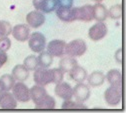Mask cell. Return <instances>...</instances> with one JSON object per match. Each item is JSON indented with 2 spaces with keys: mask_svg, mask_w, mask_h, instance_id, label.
<instances>
[{
  "mask_svg": "<svg viewBox=\"0 0 126 113\" xmlns=\"http://www.w3.org/2000/svg\"><path fill=\"white\" fill-rule=\"evenodd\" d=\"M87 49V45L82 39H75L70 41L65 46V54L70 57H79L82 56Z\"/></svg>",
  "mask_w": 126,
  "mask_h": 113,
  "instance_id": "6da1fadb",
  "label": "cell"
},
{
  "mask_svg": "<svg viewBox=\"0 0 126 113\" xmlns=\"http://www.w3.org/2000/svg\"><path fill=\"white\" fill-rule=\"evenodd\" d=\"M122 87H116V86H110L108 87L104 92V99L107 104L110 106H116L120 103L122 99Z\"/></svg>",
  "mask_w": 126,
  "mask_h": 113,
  "instance_id": "7a4b0ae2",
  "label": "cell"
},
{
  "mask_svg": "<svg viewBox=\"0 0 126 113\" xmlns=\"http://www.w3.org/2000/svg\"><path fill=\"white\" fill-rule=\"evenodd\" d=\"M28 45L34 53H39L45 49L46 38L40 32H34L28 38Z\"/></svg>",
  "mask_w": 126,
  "mask_h": 113,
  "instance_id": "3957f363",
  "label": "cell"
},
{
  "mask_svg": "<svg viewBox=\"0 0 126 113\" xmlns=\"http://www.w3.org/2000/svg\"><path fill=\"white\" fill-rule=\"evenodd\" d=\"M73 20H81L84 22H90L93 20V8L91 5H85L82 7L72 8Z\"/></svg>",
  "mask_w": 126,
  "mask_h": 113,
  "instance_id": "277c9868",
  "label": "cell"
},
{
  "mask_svg": "<svg viewBox=\"0 0 126 113\" xmlns=\"http://www.w3.org/2000/svg\"><path fill=\"white\" fill-rule=\"evenodd\" d=\"M11 90H12L13 96L17 101H19V102H28L30 100L29 88L22 81H18L17 83H14Z\"/></svg>",
  "mask_w": 126,
  "mask_h": 113,
  "instance_id": "5b68a950",
  "label": "cell"
},
{
  "mask_svg": "<svg viewBox=\"0 0 126 113\" xmlns=\"http://www.w3.org/2000/svg\"><path fill=\"white\" fill-rule=\"evenodd\" d=\"M33 79L37 85L46 86L49 83H52V70L47 68H36L34 72Z\"/></svg>",
  "mask_w": 126,
  "mask_h": 113,
  "instance_id": "8992f818",
  "label": "cell"
},
{
  "mask_svg": "<svg viewBox=\"0 0 126 113\" xmlns=\"http://www.w3.org/2000/svg\"><path fill=\"white\" fill-rule=\"evenodd\" d=\"M108 32L107 26L103 21H97L93 26L90 27L88 31V37L92 41H99L103 39Z\"/></svg>",
  "mask_w": 126,
  "mask_h": 113,
  "instance_id": "52a82bcc",
  "label": "cell"
},
{
  "mask_svg": "<svg viewBox=\"0 0 126 113\" xmlns=\"http://www.w3.org/2000/svg\"><path fill=\"white\" fill-rule=\"evenodd\" d=\"M66 42L59 39L51 40L47 44V52L53 57H61L65 54Z\"/></svg>",
  "mask_w": 126,
  "mask_h": 113,
  "instance_id": "ba28073f",
  "label": "cell"
},
{
  "mask_svg": "<svg viewBox=\"0 0 126 113\" xmlns=\"http://www.w3.org/2000/svg\"><path fill=\"white\" fill-rule=\"evenodd\" d=\"M17 107V100L9 91L0 93V108L4 110H11Z\"/></svg>",
  "mask_w": 126,
  "mask_h": 113,
  "instance_id": "9c48e42d",
  "label": "cell"
},
{
  "mask_svg": "<svg viewBox=\"0 0 126 113\" xmlns=\"http://www.w3.org/2000/svg\"><path fill=\"white\" fill-rule=\"evenodd\" d=\"M33 6L42 13H50L57 8L56 0H33Z\"/></svg>",
  "mask_w": 126,
  "mask_h": 113,
  "instance_id": "30bf717a",
  "label": "cell"
},
{
  "mask_svg": "<svg viewBox=\"0 0 126 113\" xmlns=\"http://www.w3.org/2000/svg\"><path fill=\"white\" fill-rule=\"evenodd\" d=\"M26 22L27 24L32 27V28H38L42 26L45 22V16L42 12L36 10V11H31L26 16Z\"/></svg>",
  "mask_w": 126,
  "mask_h": 113,
  "instance_id": "8fae6325",
  "label": "cell"
},
{
  "mask_svg": "<svg viewBox=\"0 0 126 113\" xmlns=\"http://www.w3.org/2000/svg\"><path fill=\"white\" fill-rule=\"evenodd\" d=\"M11 33L16 40H18L20 42H25L29 38L30 28L27 24H18L12 28Z\"/></svg>",
  "mask_w": 126,
  "mask_h": 113,
  "instance_id": "7c38bea8",
  "label": "cell"
},
{
  "mask_svg": "<svg viewBox=\"0 0 126 113\" xmlns=\"http://www.w3.org/2000/svg\"><path fill=\"white\" fill-rule=\"evenodd\" d=\"M55 94L59 96L60 98L68 100L73 97V88L70 86L69 83L67 82H59L55 86Z\"/></svg>",
  "mask_w": 126,
  "mask_h": 113,
  "instance_id": "4fadbf2b",
  "label": "cell"
},
{
  "mask_svg": "<svg viewBox=\"0 0 126 113\" xmlns=\"http://www.w3.org/2000/svg\"><path fill=\"white\" fill-rule=\"evenodd\" d=\"M73 96L78 102H84L88 100L90 96V89L89 87L84 84L83 82L78 83L74 88H73Z\"/></svg>",
  "mask_w": 126,
  "mask_h": 113,
  "instance_id": "5bb4252c",
  "label": "cell"
},
{
  "mask_svg": "<svg viewBox=\"0 0 126 113\" xmlns=\"http://www.w3.org/2000/svg\"><path fill=\"white\" fill-rule=\"evenodd\" d=\"M29 91H30V99H32L35 105L40 103L47 95L45 88H43V86H40V85L32 86L29 89Z\"/></svg>",
  "mask_w": 126,
  "mask_h": 113,
  "instance_id": "9a60e30c",
  "label": "cell"
},
{
  "mask_svg": "<svg viewBox=\"0 0 126 113\" xmlns=\"http://www.w3.org/2000/svg\"><path fill=\"white\" fill-rule=\"evenodd\" d=\"M105 78L107 79V81L109 82L110 85L116 86V87H122V74L119 70L117 69H111L109 70L108 73L106 74Z\"/></svg>",
  "mask_w": 126,
  "mask_h": 113,
  "instance_id": "2e32d148",
  "label": "cell"
},
{
  "mask_svg": "<svg viewBox=\"0 0 126 113\" xmlns=\"http://www.w3.org/2000/svg\"><path fill=\"white\" fill-rule=\"evenodd\" d=\"M12 76L15 80H17V81H24L29 76V70L23 64H19V65H16L13 68Z\"/></svg>",
  "mask_w": 126,
  "mask_h": 113,
  "instance_id": "e0dca14e",
  "label": "cell"
},
{
  "mask_svg": "<svg viewBox=\"0 0 126 113\" xmlns=\"http://www.w3.org/2000/svg\"><path fill=\"white\" fill-rule=\"evenodd\" d=\"M92 8H93V19H95L96 21H104L107 18L108 12L103 4L96 3L95 5L92 6Z\"/></svg>",
  "mask_w": 126,
  "mask_h": 113,
  "instance_id": "ac0fdd59",
  "label": "cell"
},
{
  "mask_svg": "<svg viewBox=\"0 0 126 113\" xmlns=\"http://www.w3.org/2000/svg\"><path fill=\"white\" fill-rule=\"evenodd\" d=\"M87 81L90 86H93V87L100 86L105 81V75L101 71H94L88 76Z\"/></svg>",
  "mask_w": 126,
  "mask_h": 113,
  "instance_id": "d6986e66",
  "label": "cell"
},
{
  "mask_svg": "<svg viewBox=\"0 0 126 113\" xmlns=\"http://www.w3.org/2000/svg\"><path fill=\"white\" fill-rule=\"evenodd\" d=\"M60 69L63 71V72H70L73 68H75L77 65H78V63H77V60L74 58V57H64V58H62L60 60Z\"/></svg>",
  "mask_w": 126,
  "mask_h": 113,
  "instance_id": "ffe728a7",
  "label": "cell"
},
{
  "mask_svg": "<svg viewBox=\"0 0 126 113\" xmlns=\"http://www.w3.org/2000/svg\"><path fill=\"white\" fill-rule=\"evenodd\" d=\"M69 75H70V77L74 80V81L80 83V82H83L84 80L86 79V77H87V71L83 67L77 65L75 68H73L69 72Z\"/></svg>",
  "mask_w": 126,
  "mask_h": 113,
  "instance_id": "44dd1931",
  "label": "cell"
},
{
  "mask_svg": "<svg viewBox=\"0 0 126 113\" xmlns=\"http://www.w3.org/2000/svg\"><path fill=\"white\" fill-rule=\"evenodd\" d=\"M56 15L57 17L64 21V22H73V12H72V7L71 8H61L57 7L56 9Z\"/></svg>",
  "mask_w": 126,
  "mask_h": 113,
  "instance_id": "7402d4cb",
  "label": "cell"
},
{
  "mask_svg": "<svg viewBox=\"0 0 126 113\" xmlns=\"http://www.w3.org/2000/svg\"><path fill=\"white\" fill-rule=\"evenodd\" d=\"M37 61H38V66H40L42 68H48L53 63V56H51L48 52L41 51V52H39Z\"/></svg>",
  "mask_w": 126,
  "mask_h": 113,
  "instance_id": "603a6c76",
  "label": "cell"
},
{
  "mask_svg": "<svg viewBox=\"0 0 126 113\" xmlns=\"http://www.w3.org/2000/svg\"><path fill=\"white\" fill-rule=\"evenodd\" d=\"M56 107V102L55 99L51 96H49L48 94L46 95V97L38 104L35 105L36 109H54Z\"/></svg>",
  "mask_w": 126,
  "mask_h": 113,
  "instance_id": "cb8c5ba5",
  "label": "cell"
},
{
  "mask_svg": "<svg viewBox=\"0 0 126 113\" xmlns=\"http://www.w3.org/2000/svg\"><path fill=\"white\" fill-rule=\"evenodd\" d=\"M0 81L2 83V86L4 88V91H10L15 83V79L10 74H4L0 77Z\"/></svg>",
  "mask_w": 126,
  "mask_h": 113,
  "instance_id": "d4e9b609",
  "label": "cell"
},
{
  "mask_svg": "<svg viewBox=\"0 0 126 113\" xmlns=\"http://www.w3.org/2000/svg\"><path fill=\"white\" fill-rule=\"evenodd\" d=\"M108 12V16H110L112 19H120L123 15V9H122V5L120 4H116L110 7Z\"/></svg>",
  "mask_w": 126,
  "mask_h": 113,
  "instance_id": "484cf974",
  "label": "cell"
},
{
  "mask_svg": "<svg viewBox=\"0 0 126 113\" xmlns=\"http://www.w3.org/2000/svg\"><path fill=\"white\" fill-rule=\"evenodd\" d=\"M23 65L30 71V70H35L38 66V61H37V57L34 55H29L24 59Z\"/></svg>",
  "mask_w": 126,
  "mask_h": 113,
  "instance_id": "4316f807",
  "label": "cell"
},
{
  "mask_svg": "<svg viewBox=\"0 0 126 113\" xmlns=\"http://www.w3.org/2000/svg\"><path fill=\"white\" fill-rule=\"evenodd\" d=\"M61 108L62 109H87V107L83 105L82 102H78V101L74 102V101H71L70 99L65 100L63 102Z\"/></svg>",
  "mask_w": 126,
  "mask_h": 113,
  "instance_id": "83f0119b",
  "label": "cell"
},
{
  "mask_svg": "<svg viewBox=\"0 0 126 113\" xmlns=\"http://www.w3.org/2000/svg\"><path fill=\"white\" fill-rule=\"evenodd\" d=\"M12 32V27L9 22L0 20V37H6Z\"/></svg>",
  "mask_w": 126,
  "mask_h": 113,
  "instance_id": "f1b7e54d",
  "label": "cell"
},
{
  "mask_svg": "<svg viewBox=\"0 0 126 113\" xmlns=\"http://www.w3.org/2000/svg\"><path fill=\"white\" fill-rule=\"evenodd\" d=\"M52 70V83H59L63 80L64 77V72H63L60 68H53Z\"/></svg>",
  "mask_w": 126,
  "mask_h": 113,
  "instance_id": "f546056e",
  "label": "cell"
},
{
  "mask_svg": "<svg viewBox=\"0 0 126 113\" xmlns=\"http://www.w3.org/2000/svg\"><path fill=\"white\" fill-rule=\"evenodd\" d=\"M10 47H11V41L7 36L0 37V49L6 52L10 49Z\"/></svg>",
  "mask_w": 126,
  "mask_h": 113,
  "instance_id": "4dcf8cb0",
  "label": "cell"
},
{
  "mask_svg": "<svg viewBox=\"0 0 126 113\" xmlns=\"http://www.w3.org/2000/svg\"><path fill=\"white\" fill-rule=\"evenodd\" d=\"M57 7L61 8H71L73 5V0H56Z\"/></svg>",
  "mask_w": 126,
  "mask_h": 113,
  "instance_id": "1f68e13d",
  "label": "cell"
},
{
  "mask_svg": "<svg viewBox=\"0 0 126 113\" xmlns=\"http://www.w3.org/2000/svg\"><path fill=\"white\" fill-rule=\"evenodd\" d=\"M7 60H8V56H7L6 52L0 49V68L7 62Z\"/></svg>",
  "mask_w": 126,
  "mask_h": 113,
  "instance_id": "d6a6232c",
  "label": "cell"
},
{
  "mask_svg": "<svg viewBox=\"0 0 126 113\" xmlns=\"http://www.w3.org/2000/svg\"><path fill=\"white\" fill-rule=\"evenodd\" d=\"M122 54H123L122 48H119V49L116 51V53H115V59H116V61L118 63H122Z\"/></svg>",
  "mask_w": 126,
  "mask_h": 113,
  "instance_id": "836d02e7",
  "label": "cell"
},
{
  "mask_svg": "<svg viewBox=\"0 0 126 113\" xmlns=\"http://www.w3.org/2000/svg\"><path fill=\"white\" fill-rule=\"evenodd\" d=\"M4 91V88H3V86H2V83H1V81H0V93H2Z\"/></svg>",
  "mask_w": 126,
  "mask_h": 113,
  "instance_id": "e575fe53",
  "label": "cell"
},
{
  "mask_svg": "<svg viewBox=\"0 0 126 113\" xmlns=\"http://www.w3.org/2000/svg\"><path fill=\"white\" fill-rule=\"evenodd\" d=\"M93 1H95V2H97V3H100L102 0H93Z\"/></svg>",
  "mask_w": 126,
  "mask_h": 113,
  "instance_id": "d590c367",
  "label": "cell"
}]
</instances>
